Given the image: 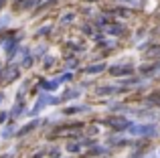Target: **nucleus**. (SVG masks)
Returning <instances> with one entry per match:
<instances>
[{"label":"nucleus","instance_id":"obj_1","mask_svg":"<svg viewBox=\"0 0 160 158\" xmlns=\"http://www.w3.org/2000/svg\"><path fill=\"white\" fill-rule=\"evenodd\" d=\"M128 132L136 136H154L156 134V126L154 124H132L128 128Z\"/></svg>","mask_w":160,"mask_h":158},{"label":"nucleus","instance_id":"obj_2","mask_svg":"<svg viewBox=\"0 0 160 158\" xmlns=\"http://www.w3.org/2000/svg\"><path fill=\"white\" fill-rule=\"evenodd\" d=\"M108 126L113 128L116 132H122V130H128L130 126H132V122H130L128 118H124V116H112V118L108 120Z\"/></svg>","mask_w":160,"mask_h":158},{"label":"nucleus","instance_id":"obj_7","mask_svg":"<svg viewBox=\"0 0 160 158\" xmlns=\"http://www.w3.org/2000/svg\"><path fill=\"white\" fill-rule=\"evenodd\" d=\"M79 148H81L79 144H69V150L71 152H79Z\"/></svg>","mask_w":160,"mask_h":158},{"label":"nucleus","instance_id":"obj_4","mask_svg":"<svg viewBox=\"0 0 160 158\" xmlns=\"http://www.w3.org/2000/svg\"><path fill=\"white\" fill-rule=\"evenodd\" d=\"M106 69V65H95V67H87L85 73H102Z\"/></svg>","mask_w":160,"mask_h":158},{"label":"nucleus","instance_id":"obj_3","mask_svg":"<svg viewBox=\"0 0 160 158\" xmlns=\"http://www.w3.org/2000/svg\"><path fill=\"white\" fill-rule=\"evenodd\" d=\"M134 71L132 65H126V63H120V65H112L109 67V75H130Z\"/></svg>","mask_w":160,"mask_h":158},{"label":"nucleus","instance_id":"obj_8","mask_svg":"<svg viewBox=\"0 0 160 158\" xmlns=\"http://www.w3.org/2000/svg\"><path fill=\"white\" fill-rule=\"evenodd\" d=\"M154 73H156V75H160V63L156 65V67H154Z\"/></svg>","mask_w":160,"mask_h":158},{"label":"nucleus","instance_id":"obj_5","mask_svg":"<svg viewBox=\"0 0 160 158\" xmlns=\"http://www.w3.org/2000/svg\"><path fill=\"white\" fill-rule=\"evenodd\" d=\"M108 32H112V35H116V37H118V35H122L124 31H122L118 24H112V27H108Z\"/></svg>","mask_w":160,"mask_h":158},{"label":"nucleus","instance_id":"obj_6","mask_svg":"<svg viewBox=\"0 0 160 158\" xmlns=\"http://www.w3.org/2000/svg\"><path fill=\"white\" fill-rule=\"evenodd\" d=\"M98 93L99 95H109V93H113V87H99Z\"/></svg>","mask_w":160,"mask_h":158},{"label":"nucleus","instance_id":"obj_9","mask_svg":"<svg viewBox=\"0 0 160 158\" xmlns=\"http://www.w3.org/2000/svg\"><path fill=\"white\" fill-rule=\"evenodd\" d=\"M158 156H160V152H158Z\"/></svg>","mask_w":160,"mask_h":158}]
</instances>
